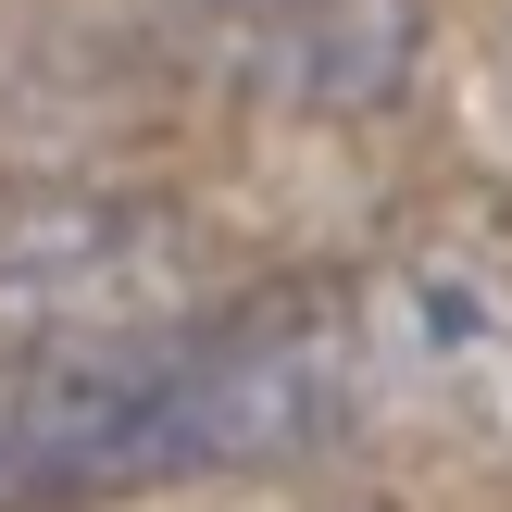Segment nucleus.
Here are the masks:
<instances>
[{"instance_id":"nucleus-1","label":"nucleus","mask_w":512,"mask_h":512,"mask_svg":"<svg viewBox=\"0 0 512 512\" xmlns=\"http://www.w3.org/2000/svg\"><path fill=\"white\" fill-rule=\"evenodd\" d=\"M363 350H350L338 275L225 300V313L138 325L113 350L0 375V512H63V500H125L175 475H238V463H300L350 438Z\"/></svg>"},{"instance_id":"nucleus-2","label":"nucleus","mask_w":512,"mask_h":512,"mask_svg":"<svg viewBox=\"0 0 512 512\" xmlns=\"http://www.w3.org/2000/svg\"><path fill=\"white\" fill-rule=\"evenodd\" d=\"M375 413L512 438V200H450L338 275Z\"/></svg>"},{"instance_id":"nucleus-3","label":"nucleus","mask_w":512,"mask_h":512,"mask_svg":"<svg viewBox=\"0 0 512 512\" xmlns=\"http://www.w3.org/2000/svg\"><path fill=\"white\" fill-rule=\"evenodd\" d=\"M188 225L113 188H0V375L188 313Z\"/></svg>"},{"instance_id":"nucleus-4","label":"nucleus","mask_w":512,"mask_h":512,"mask_svg":"<svg viewBox=\"0 0 512 512\" xmlns=\"http://www.w3.org/2000/svg\"><path fill=\"white\" fill-rule=\"evenodd\" d=\"M413 0H200V63L275 113H388L413 88Z\"/></svg>"}]
</instances>
